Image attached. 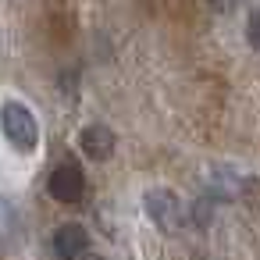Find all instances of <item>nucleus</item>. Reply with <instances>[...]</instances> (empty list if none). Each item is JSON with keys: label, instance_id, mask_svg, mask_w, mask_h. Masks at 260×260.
<instances>
[{"label": "nucleus", "instance_id": "1", "mask_svg": "<svg viewBox=\"0 0 260 260\" xmlns=\"http://www.w3.org/2000/svg\"><path fill=\"white\" fill-rule=\"evenodd\" d=\"M0 128H4V139L11 143V150H18V153H32L40 143V121L22 100L0 104Z\"/></svg>", "mask_w": 260, "mask_h": 260}, {"label": "nucleus", "instance_id": "2", "mask_svg": "<svg viewBox=\"0 0 260 260\" xmlns=\"http://www.w3.org/2000/svg\"><path fill=\"white\" fill-rule=\"evenodd\" d=\"M143 207L150 214V221L160 228V232H178L185 224V207L182 200L171 192V189H150L143 196Z\"/></svg>", "mask_w": 260, "mask_h": 260}, {"label": "nucleus", "instance_id": "3", "mask_svg": "<svg viewBox=\"0 0 260 260\" xmlns=\"http://www.w3.org/2000/svg\"><path fill=\"white\" fill-rule=\"evenodd\" d=\"M47 192H50L57 203L75 207V203H82V196H86V175H82L75 164H57V168L50 171V178H47Z\"/></svg>", "mask_w": 260, "mask_h": 260}, {"label": "nucleus", "instance_id": "4", "mask_svg": "<svg viewBox=\"0 0 260 260\" xmlns=\"http://www.w3.org/2000/svg\"><path fill=\"white\" fill-rule=\"evenodd\" d=\"M89 249V232L82 224H61L54 232V253L57 260H82Z\"/></svg>", "mask_w": 260, "mask_h": 260}, {"label": "nucleus", "instance_id": "5", "mask_svg": "<svg viewBox=\"0 0 260 260\" xmlns=\"http://www.w3.org/2000/svg\"><path fill=\"white\" fill-rule=\"evenodd\" d=\"M114 132L107 128V125H86L82 132H79V146H82V153L89 157V160H107L111 153H114Z\"/></svg>", "mask_w": 260, "mask_h": 260}, {"label": "nucleus", "instance_id": "6", "mask_svg": "<svg viewBox=\"0 0 260 260\" xmlns=\"http://www.w3.org/2000/svg\"><path fill=\"white\" fill-rule=\"evenodd\" d=\"M246 40H249L253 50H260V11L249 15V22H246Z\"/></svg>", "mask_w": 260, "mask_h": 260}, {"label": "nucleus", "instance_id": "7", "mask_svg": "<svg viewBox=\"0 0 260 260\" xmlns=\"http://www.w3.org/2000/svg\"><path fill=\"white\" fill-rule=\"evenodd\" d=\"M207 4H210L214 11H232V8H235V0H207Z\"/></svg>", "mask_w": 260, "mask_h": 260}, {"label": "nucleus", "instance_id": "8", "mask_svg": "<svg viewBox=\"0 0 260 260\" xmlns=\"http://www.w3.org/2000/svg\"><path fill=\"white\" fill-rule=\"evenodd\" d=\"M82 260H104V256H100V253H86Z\"/></svg>", "mask_w": 260, "mask_h": 260}]
</instances>
